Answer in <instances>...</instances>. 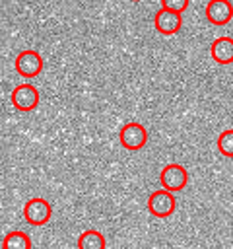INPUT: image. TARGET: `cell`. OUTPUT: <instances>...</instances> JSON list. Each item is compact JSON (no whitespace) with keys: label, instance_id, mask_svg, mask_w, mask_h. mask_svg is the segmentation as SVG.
I'll list each match as a JSON object with an SVG mask.
<instances>
[{"label":"cell","instance_id":"cell-1","mask_svg":"<svg viewBox=\"0 0 233 249\" xmlns=\"http://www.w3.org/2000/svg\"><path fill=\"white\" fill-rule=\"evenodd\" d=\"M159 183L169 193H179L188 183V173L181 163H169L159 173Z\"/></svg>","mask_w":233,"mask_h":249},{"label":"cell","instance_id":"cell-2","mask_svg":"<svg viewBox=\"0 0 233 249\" xmlns=\"http://www.w3.org/2000/svg\"><path fill=\"white\" fill-rule=\"evenodd\" d=\"M175 206H177V200H175L173 193H169L165 189L153 191L148 196V210L155 218H167V216H171L175 212Z\"/></svg>","mask_w":233,"mask_h":249},{"label":"cell","instance_id":"cell-3","mask_svg":"<svg viewBox=\"0 0 233 249\" xmlns=\"http://www.w3.org/2000/svg\"><path fill=\"white\" fill-rule=\"evenodd\" d=\"M50 216H52V208L45 198L33 196L23 204V218L31 226H43L50 220Z\"/></svg>","mask_w":233,"mask_h":249},{"label":"cell","instance_id":"cell-4","mask_svg":"<svg viewBox=\"0 0 233 249\" xmlns=\"http://www.w3.org/2000/svg\"><path fill=\"white\" fill-rule=\"evenodd\" d=\"M118 140L126 150H140L148 142V130L140 123H126L118 132Z\"/></svg>","mask_w":233,"mask_h":249},{"label":"cell","instance_id":"cell-5","mask_svg":"<svg viewBox=\"0 0 233 249\" xmlns=\"http://www.w3.org/2000/svg\"><path fill=\"white\" fill-rule=\"evenodd\" d=\"M16 70L23 78H35V76H39L41 70H43V58H41V54L37 51H33V49L21 51L16 56Z\"/></svg>","mask_w":233,"mask_h":249},{"label":"cell","instance_id":"cell-6","mask_svg":"<svg viewBox=\"0 0 233 249\" xmlns=\"http://www.w3.org/2000/svg\"><path fill=\"white\" fill-rule=\"evenodd\" d=\"M10 99L17 111H33L39 105V89L31 84H19L14 88Z\"/></svg>","mask_w":233,"mask_h":249},{"label":"cell","instance_id":"cell-7","mask_svg":"<svg viewBox=\"0 0 233 249\" xmlns=\"http://www.w3.org/2000/svg\"><path fill=\"white\" fill-rule=\"evenodd\" d=\"M206 18L214 25H225L233 18V4L229 0H210L206 4Z\"/></svg>","mask_w":233,"mask_h":249},{"label":"cell","instance_id":"cell-8","mask_svg":"<svg viewBox=\"0 0 233 249\" xmlns=\"http://www.w3.org/2000/svg\"><path fill=\"white\" fill-rule=\"evenodd\" d=\"M153 23H155V29L163 35H175L181 25H183V18L181 14L177 12H169V10H157L155 12V18H153Z\"/></svg>","mask_w":233,"mask_h":249},{"label":"cell","instance_id":"cell-9","mask_svg":"<svg viewBox=\"0 0 233 249\" xmlns=\"http://www.w3.org/2000/svg\"><path fill=\"white\" fill-rule=\"evenodd\" d=\"M210 54L219 64H231L233 62V39L231 37L214 39V43L210 47Z\"/></svg>","mask_w":233,"mask_h":249},{"label":"cell","instance_id":"cell-10","mask_svg":"<svg viewBox=\"0 0 233 249\" xmlns=\"http://www.w3.org/2000/svg\"><path fill=\"white\" fill-rule=\"evenodd\" d=\"M78 249H105V237L97 230H85L78 237Z\"/></svg>","mask_w":233,"mask_h":249},{"label":"cell","instance_id":"cell-11","mask_svg":"<svg viewBox=\"0 0 233 249\" xmlns=\"http://www.w3.org/2000/svg\"><path fill=\"white\" fill-rule=\"evenodd\" d=\"M2 249H31V239L25 231L14 230L4 235L2 239Z\"/></svg>","mask_w":233,"mask_h":249},{"label":"cell","instance_id":"cell-12","mask_svg":"<svg viewBox=\"0 0 233 249\" xmlns=\"http://www.w3.org/2000/svg\"><path fill=\"white\" fill-rule=\"evenodd\" d=\"M217 150L225 158H233V128H227L217 136Z\"/></svg>","mask_w":233,"mask_h":249},{"label":"cell","instance_id":"cell-13","mask_svg":"<svg viewBox=\"0 0 233 249\" xmlns=\"http://www.w3.org/2000/svg\"><path fill=\"white\" fill-rule=\"evenodd\" d=\"M188 6V0H161V8L163 10H169V12H184Z\"/></svg>","mask_w":233,"mask_h":249},{"label":"cell","instance_id":"cell-14","mask_svg":"<svg viewBox=\"0 0 233 249\" xmlns=\"http://www.w3.org/2000/svg\"><path fill=\"white\" fill-rule=\"evenodd\" d=\"M134 2H140V0H134Z\"/></svg>","mask_w":233,"mask_h":249}]
</instances>
